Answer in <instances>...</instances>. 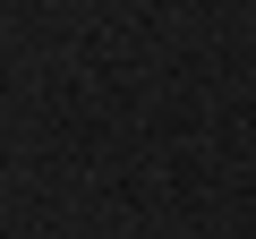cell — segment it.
I'll use <instances>...</instances> for the list:
<instances>
[]
</instances>
